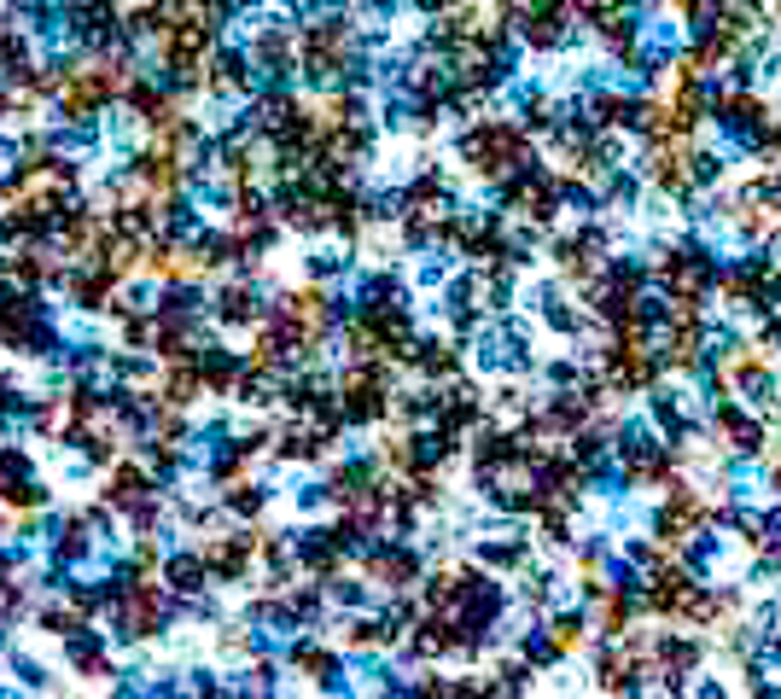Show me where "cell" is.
I'll return each instance as SVG.
<instances>
[{
    "instance_id": "obj_21",
    "label": "cell",
    "mask_w": 781,
    "mask_h": 699,
    "mask_svg": "<svg viewBox=\"0 0 781 699\" xmlns=\"http://www.w3.org/2000/svg\"><path fill=\"white\" fill-rule=\"evenodd\" d=\"M76 671L88 676V682H99V676H111V659H106V653H82V664H76Z\"/></svg>"
},
{
    "instance_id": "obj_10",
    "label": "cell",
    "mask_w": 781,
    "mask_h": 699,
    "mask_svg": "<svg viewBox=\"0 0 781 699\" xmlns=\"http://www.w3.org/2000/svg\"><path fill=\"white\" fill-rule=\"evenodd\" d=\"M141 502H152V467H141V460H111L106 507L111 514H134Z\"/></svg>"
},
{
    "instance_id": "obj_27",
    "label": "cell",
    "mask_w": 781,
    "mask_h": 699,
    "mask_svg": "<svg viewBox=\"0 0 781 699\" xmlns=\"http://www.w3.org/2000/svg\"><path fill=\"white\" fill-rule=\"evenodd\" d=\"M507 7H519V0H507Z\"/></svg>"
},
{
    "instance_id": "obj_15",
    "label": "cell",
    "mask_w": 781,
    "mask_h": 699,
    "mask_svg": "<svg viewBox=\"0 0 781 699\" xmlns=\"http://www.w3.org/2000/svg\"><path fill=\"white\" fill-rule=\"evenodd\" d=\"M211 583V566H205V554H181V559H169V589H176V594H199V589H205Z\"/></svg>"
},
{
    "instance_id": "obj_12",
    "label": "cell",
    "mask_w": 781,
    "mask_h": 699,
    "mask_svg": "<svg viewBox=\"0 0 781 699\" xmlns=\"http://www.w3.org/2000/svg\"><path fill=\"white\" fill-rule=\"evenodd\" d=\"M216 321H223V327H257V321H263L257 292H251L245 280H228L223 292H216Z\"/></svg>"
},
{
    "instance_id": "obj_7",
    "label": "cell",
    "mask_w": 781,
    "mask_h": 699,
    "mask_svg": "<svg viewBox=\"0 0 781 699\" xmlns=\"http://www.w3.org/2000/svg\"><path fill=\"white\" fill-rule=\"evenodd\" d=\"M199 554H205V566H211L216 583H240V577L251 571V559H257V542H251V531L205 537V542H199Z\"/></svg>"
},
{
    "instance_id": "obj_8",
    "label": "cell",
    "mask_w": 781,
    "mask_h": 699,
    "mask_svg": "<svg viewBox=\"0 0 781 699\" xmlns=\"http://www.w3.org/2000/svg\"><path fill=\"white\" fill-rule=\"evenodd\" d=\"M514 29H519V41L531 47V53H560V47L572 41V19L566 12H537V7H514Z\"/></svg>"
},
{
    "instance_id": "obj_13",
    "label": "cell",
    "mask_w": 781,
    "mask_h": 699,
    "mask_svg": "<svg viewBox=\"0 0 781 699\" xmlns=\"http://www.w3.org/2000/svg\"><path fill=\"white\" fill-rule=\"evenodd\" d=\"M729 531H735V542H741L746 554H764V549L776 542V514H741V507H735Z\"/></svg>"
},
{
    "instance_id": "obj_19",
    "label": "cell",
    "mask_w": 781,
    "mask_h": 699,
    "mask_svg": "<svg viewBox=\"0 0 781 699\" xmlns=\"http://www.w3.org/2000/svg\"><path fill=\"white\" fill-rule=\"evenodd\" d=\"M753 345L764 350V355H776L781 362V315L770 310V315H758V327H753Z\"/></svg>"
},
{
    "instance_id": "obj_14",
    "label": "cell",
    "mask_w": 781,
    "mask_h": 699,
    "mask_svg": "<svg viewBox=\"0 0 781 699\" xmlns=\"http://www.w3.org/2000/svg\"><path fill=\"white\" fill-rule=\"evenodd\" d=\"M205 94H245V59L240 53H223L205 64Z\"/></svg>"
},
{
    "instance_id": "obj_26",
    "label": "cell",
    "mask_w": 781,
    "mask_h": 699,
    "mask_svg": "<svg viewBox=\"0 0 781 699\" xmlns=\"http://www.w3.org/2000/svg\"><path fill=\"white\" fill-rule=\"evenodd\" d=\"M0 7H24V0H0Z\"/></svg>"
},
{
    "instance_id": "obj_5",
    "label": "cell",
    "mask_w": 781,
    "mask_h": 699,
    "mask_svg": "<svg viewBox=\"0 0 781 699\" xmlns=\"http://www.w3.org/2000/svg\"><path fill=\"white\" fill-rule=\"evenodd\" d=\"M362 577L373 589H390V594H409V589H420V554L414 549H402V542H380V549H368V559H362Z\"/></svg>"
},
{
    "instance_id": "obj_22",
    "label": "cell",
    "mask_w": 781,
    "mask_h": 699,
    "mask_svg": "<svg viewBox=\"0 0 781 699\" xmlns=\"http://www.w3.org/2000/svg\"><path fill=\"white\" fill-rule=\"evenodd\" d=\"M414 7L426 12V19H437V12H444V7H455V0H414Z\"/></svg>"
},
{
    "instance_id": "obj_17",
    "label": "cell",
    "mask_w": 781,
    "mask_h": 699,
    "mask_svg": "<svg viewBox=\"0 0 781 699\" xmlns=\"http://www.w3.org/2000/svg\"><path fill=\"white\" fill-rule=\"evenodd\" d=\"M665 12H671V19H683L688 29H706V24L723 12V0H671Z\"/></svg>"
},
{
    "instance_id": "obj_4",
    "label": "cell",
    "mask_w": 781,
    "mask_h": 699,
    "mask_svg": "<svg viewBox=\"0 0 781 699\" xmlns=\"http://www.w3.org/2000/svg\"><path fill=\"white\" fill-rule=\"evenodd\" d=\"M770 94L764 88H746V82H735V88H711V123H723L735 141H753L758 123L770 117Z\"/></svg>"
},
{
    "instance_id": "obj_24",
    "label": "cell",
    "mask_w": 781,
    "mask_h": 699,
    "mask_svg": "<svg viewBox=\"0 0 781 699\" xmlns=\"http://www.w3.org/2000/svg\"><path fill=\"white\" fill-rule=\"evenodd\" d=\"M356 7H373V12H385V7H397V0H356Z\"/></svg>"
},
{
    "instance_id": "obj_1",
    "label": "cell",
    "mask_w": 781,
    "mask_h": 699,
    "mask_svg": "<svg viewBox=\"0 0 781 699\" xmlns=\"http://www.w3.org/2000/svg\"><path fill=\"white\" fill-rule=\"evenodd\" d=\"M461 164H467L472 181L502 186L507 176L537 164V134L525 129V117H479V123L461 134Z\"/></svg>"
},
{
    "instance_id": "obj_16",
    "label": "cell",
    "mask_w": 781,
    "mask_h": 699,
    "mask_svg": "<svg viewBox=\"0 0 781 699\" xmlns=\"http://www.w3.org/2000/svg\"><path fill=\"white\" fill-rule=\"evenodd\" d=\"M292 671L310 676V682H327V676L338 671V653H327V647H315V641H303L298 653H292Z\"/></svg>"
},
{
    "instance_id": "obj_20",
    "label": "cell",
    "mask_w": 781,
    "mask_h": 699,
    "mask_svg": "<svg viewBox=\"0 0 781 699\" xmlns=\"http://www.w3.org/2000/svg\"><path fill=\"white\" fill-rule=\"evenodd\" d=\"M694 181H700V186H718L723 181V158H718V152H694Z\"/></svg>"
},
{
    "instance_id": "obj_18",
    "label": "cell",
    "mask_w": 781,
    "mask_h": 699,
    "mask_svg": "<svg viewBox=\"0 0 781 699\" xmlns=\"http://www.w3.org/2000/svg\"><path fill=\"white\" fill-rule=\"evenodd\" d=\"M41 629H47V636H76V629H88V624H82V606L71 601V612H64V606H47V612H41Z\"/></svg>"
},
{
    "instance_id": "obj_2",
    "label": "cell",
    "mask_w": 781,
    "mask_h": 699,
    "mask_svg": "<svg viewBox=\"0 0 781 699\" xmlns=\"http://www.w3.org/2000/svg\"><path fill=\"white\" fill-rule=\"evenodd\" d=\"M618 472H624V490L665 496L676 479H688V460H683V443H671L665 432L659 437H624L618 443Z\"/></svg>"
},
{
    "instance_id": "obj_23",
    "label": "cell",
    "mask_w": 781,
    "mask_h": 699,
    "mask_svg": "<svg viewBox=\"0 0 781 699\" xmlns=\"http://www.w3.org/2000/svg\"><path fill=\"white\" fill-rule=\"evenodd\" d=\"M764 559H770V566L781 571V531H776V542H770V549H764Z\"/></svg>"
},
{
    "instance_id": "obj_9",
    "label": "cell",
    "mask_w": 781,
    "mask_h": 699,
    "mask_svg": "<svg viewBox=\"0 0 781 699\" xmlns=\"http://www.w3.org/2000/svg\"><path fill=\"white\" fill-rule=\"evenodd\" d=\"M596 636V624H589V612H554L549 624H542V647L537 659H577Z\"/></svg>"
},
{
    "instance_id": "obj_6",
    "label": "cell",
    "mask_w": 781,
    "mask_h": 699,
    "mask_svg": "<svg viewBox=\"0 0 781 699\" xmlns=\"http://www.w3.org/2000/svg\"><path fill=\"white\" fill-rule=\"evenodd\" d=\"M641 688V659L630 641H601L596 647V694H636Z\"/></svg>"
},
{
    "instance_id": "obj_25",
    "label": "cell",
    "mask_w": 781,
    "mask_h": 699,
    "mask_svg": "<svg viewBox=\"0 0 781 699\" xmlns=\"http://www.w3.org/2000/svg\"><path fill=\"white\" fill-rule=\"evenodd\" d=\"M770 647H776V653H781V629H770Z\"/></svg>"
},
{
    "instance_id": "obj_3",
    "label": "cell",
    "mask_w": 781,
    "mask_h": 699,
    "mask_svg": "<svg viewBox=\"0 0 781 699\" xmlns=\"http://www.w3.org/2000/svg\"><path fill=\"white\" fill-rule=\"evenodd\" d=\"M706 432L718 437L729 455L758 460V455H764V443H770V420H764V414H753V408H746L741 397H718V402H711Z\"/></svg>"
},
{
    "instance_id": "obj_11",
    "label": "cell",
    "mask_w": 781,
    "mask_h": 699,
    "mask_svg": "<svg viewBox=\"0 0 781 699\" xmlns=\"http://www.w3.org/2000/svg\"><path fill=\"white\" fill-rule=\"evenodd\" d=\"M461 367H467V355H461V345L455 338H426L420 345V379H432V385H449V379H461Z\"/></svg>"
}]
</instances>
